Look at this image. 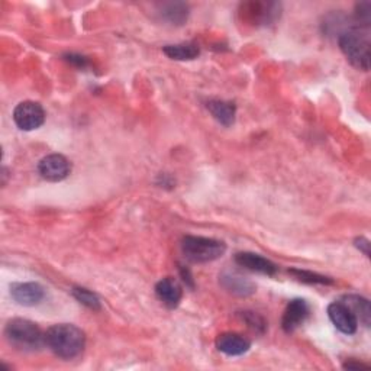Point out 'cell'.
Here are the masks:
<instances>
[{
  "label": "cell",
  "instance_id": "2",
  "mask_svg": "<svg viewBox=\"0 0 371 371\" xmlns=\"http://www.w3.org/2000/svg\"><path fill=\"white\" fill-rule=\"evenodd\" d=\"M5 337L12 347L25 352L38 351L45 345V334H42L38 325L22 317L8 322Z\"/></svg>",
  "mask_w": 371,
  "mask_h": 371
},
{
  "label": "cell",
  "instance_id": "24",
  "mask_svg": "<svg viewBox=\"0 0 371 371\" xmlns=\"http://www.w3.org/2000/svg\"><path fill=\"white\" fill-rule=\"evenodd\" d=\"M180 274H181V277H183V282H184L186 285H189V286L193 289V288H195V282H193V277H192L190 270L183 267V265H180Z\"/></svg>",
  "mask_w": 371,
  "mask_h": 371
},
{
  "label": "cell",
  "instance_id": "15",
  "mask_svg": "<svg viewBox=\"0 0 371 371\" xmlns=\"http://www.w3.org/2000/svg\"><path fill=\"white\" fill-rule=\"evenodd\" d=\"M158 16L174 26H181L189 19L190 9L189 5L183 2H170V4H161L158 5Z\"/></svg>",
  "mask_w": 371,
  "mask_h": 371
},
{
  "label": "cell",
  "instance_id": "19",
  "mask_svg": "<svg viewBox=\"0 0 371 371\" xmlns=\"http://www.w3.org/2000/svg\"><path fill=\"white\" fill-rule=\"evenodd\" d=\"M289 273L296 278V280L306 283V285H322V286H331L335 282L332 280L331 277L322 275L317 273H312V271H305V270H298V268H292L289 270Z\"/></svg>",
  "mask_w": 371,
  "mask_h": 371
},
{
  "label": "cell",
  "instance_id": "20",
  "mask_svg": "<svg viewBox=\"0 0 371 371\" xmlns=\"http://www.w3.org/2000/svg\"><path fill=\"white\" fill-rule=\"evenodd\" d=\"M71 293L76 298V300L80 302L81 305H84L86 308H88L91 310H101L102 309L101 299L98 298L96 293H93V292H90L84 288H73Z\"/></svg>",
  "mask_w": 371,
  "mask_h": 371
},
{
  "label": "cell",
  "instance_id": "17",
  "mask_svg": "<svg viewBox=\"0 0 371 371\" xmlns=\"http://www.w3.org/2000/svg\"><path fill=\"white\" fill-rule=\"evenodd\" d=\"M164 54L177 61H189L199 57L200 50L198 44L195 42H183V44H174V45H166L163 49Z\"/></svg>",
  "mask_w": 371,
  "mask_h": 371
},
{
  "label": "cell",
  "instance_id": "4",
  "mask_svg": "<svg viewBox=\"0 0 371 371\" xmlns=\"http://www.w3.org/2000/svg\"><path fill=\"white\" fill-rule=\"evenodd\" d=\"M181 250L189 261L202 264L219 260L225 254L226 245L219 240L188 235L181 241Z\"/></svg>",
  "mask_w": 371,
  "mask_h": 371
},
{
  "label": "cell",
  "instance_id": "22",
  "mask_svg": "<svg viewBox=\"0 0 371 371\" xmlns=\"http://www.w3.org/2000/svg\"><path fill=\"white\" fill-rule=\"evenodd\" d=\"M243 319H245V322L250 325V327L255 331H260V332H264L265 330V322L261 316H258L257 313H253V312H244L243 313Z\"/></svg>",
  "mask_w": 371,
  "mask_h": 371
},
{
  "label": "cell",
  "instance_id": "13",
  "mask_svg": "<svg viewBox=\"0 0 371 371\" xmlns=\"http://www.w3.org/2000/svg\"><path fill=\"white\" fill-rule=\"evenodd\" d=\"M235 263L250 271H255L264 275H274L278 270L273 261L254 253H238L235 255Z\"/></svg>",
  "mask_w": 371,
  "mask_h": 371
},
{
  "label": "cell",
  "instance_id": "9",
  "mask_svg": "<svg viewBox=\"0 0 371 371\" xmlns=\"http://www.w3.org/2000/svg\"><path fill=\"white\" fill-rule=\"evenodd\" d=\"M219 283L226 292L240 298H248L255 293V285L250 278L234 270L222 271L219 275Z\"/></svg>",
  "mask_w": 371,
  "mask_h": 371
},
{
  "label": "cell",
  "instance_id": "3",
  "mask_svg": "<svg viewBox=\"0 0 371 371\" xmlns=\"http://www.w3.org/2000/svg\"><path fill=\"white\" fill-rule=\"evenodd\" d=\"M340 49L345 59L358 70L370 68V36L361 28H352L342 32L338 38Z\"/></svg>",
  "mask_w": 371,
  "mask_h": 371
},
{
  "label": "cell",
  "instance_id": "21",
  "mask_svg": "<svg viewBox=\"0 0 371 371\" xmlns=\"http://www.w3.org/2000/svg\"><path fill=\"white\" fill-rule=\"evenodd\" d=\"M355 21L358 24V28H368L371 22V4L370 2H361L355 6Z\"/></svg>",
  "mask_w": 371,
  "mask_h": 371
},
{
  "label": "cell",
  "instance_id": "5",
  "mask_svg": "<svg viewBox=\"0 0 371 371\" xmlns=\"http://www.w3.org/2000/svg\"><path fill=\"white\" fill-rule=\"evenodd\" d=\"M14 121L16 126L22 131H34L44 125L45 111L44 108L31 101L21 102L14 111Z\"/></svg>",
  "mask_w": 371,
  "mask_h": 371
},
{
  "label": "cell",
  "instance_id": "12",
  "mask_svg": "<svg viewBox=\"0 0 371 371\" xmlns=\"http://www.w3.org/2000/svg\"><path fill=\"white\" fill-rule=\"evenodd\" d=\"M215 344H216L218 351H220L229 357L243 355L251 348V342L247 338H244L243 335H238V334H232V332L220 334L216 338Z\"/></svg>",
  "mask_w": 371,
  "mask_h": 371
},
{
  "label": "cell",
  "instance_id": "25",
  "mask_svg": "<svg viewBox=\"0 0 371 371\" xmlns=\"http://www.w3.org/2000/svg\"><path fill=\"white\" fill-rule=\"evenodd\" d=\"M66 60H67L68 63H71V64H76V66H77V67H80V68H84V67L87 66V60H86L84 57H81V56L68 54V56L66 57Z\"/></svg>",
  "mask_w": 371,
  "mask_h": 371
},
{
  "label": "cell",
  "instance_id": "18",
  "mask_svg": "<svg viewBox=\"0 0 371 371\" xmlns=\"http://www.w3.org/2000/svg\"><path fill=\"white\" fill-rule=\"evenodd\" d=\"M341 302H344L351 309V312L355 315L358 322H361L364 327H370L371 308H370V302L367 299L357 296V295H347L341 299Z\"/></svg>",
  "mask_w": 371,
  "mask_h": 371
},
{
  "label": "cell",
  "instance_id": "1",
  "mask_svg": "<svg viewBox=\"0 0 371 371\" xmlns=\"http://www.w3.org/2000/svg\"><path fill=\"white\" fill-rule=\"evenodd\" d=\"M45 345L57 357L63 360H73L83 352L86 335L74 325L59 323L45 332Z\"/></svg>",
  "mask_w": 371,
  "mask_h": 371
},
{
  "label": "cell",
  "instance_id": "10",
  "mask_svg": "<svg viewBox=\"0 0 371 371\" xmlns=\"http://www.w3.org/2000/svg\"><path fill=\"white\" fill-rule=\"evenodd\" d=\"M328 316L335 328L345 335H352L357 332L358 320L351 309L341 300L334 302L328 306Z\"/></svg>",
  "mask_w": 371,
  "mask_h": 371
},
{
  "label": "cell",
  "instance_id": "14",
  "mask_svg": "<svg viewBox=\"0 0 371 371\" xmlns=\"http://www.w3.org/2000/svg\"><path fill=\"white\" fill-rule=\"evenodd\" d=\"M156 295L157 298L170 309H174L178 306L183 298V289L181 286L171 277H166L160 280L156 286Z\"/></svg>",
  "mask_w": 371,
  "mask_h": 371
},
{
  "label": "cell",
  "instance_id": "7",
  "mask_svg": "<svg viewBox=\"0 0 371 371\" xmlns=\"http://www.w3.org/2000/svg\"><path fill=\"white\" fill-rule=\"evenodd\" d=\"M241 15L244 21H248L254 25H267L273 22L280 15V5L277 4H261L250 2L241 6Z\"/></svg>",
  "mask_w": 371,
  "mask_h": 371
},
{
  "label": "cell",
  "instance_id": "23",
  "mask_svg": "<svg viewBox=\"0 0 371 371\" xmlns=\"http://www.w3.org/2000/svg\"><path fill=\"white\" fill-rule=\"evenodd\" d=\"M370 365L364 364L361 361H355V360H348L342 364L344 370H367Z\"/></svg>",
  "mask_w": 371,
  "mask_h": 371
},
{
  "label": "cell",
  "instance_id": "8",
  "mask_svg": "<svg viewBox=\"0 0 371 371\" xmlns=\"http://www.w3.org/2000/svg\"><path fill=\"white\" fill-rule=\"evenodd\" d=\"M309 315H310V306L305 299L290 300L282 319L283 331L286 334H293L308 320Z\"/></svg>",
  "mask_w": 371,
  "mask_h": 371
},
{
  "label": "cell",
  "instance_id": "26",
  "mask_svg": "<svg viewBox=\"0 0 371 371\" xmlns=\"http://www.w3.org/2000/svg\"><path fill=\"white\" fill-rule=\"evenodd\" d=\"M355 247L360 250V251H362L364 253V255H367V257H370V241L367 240V238H357L355 240Z\"/></svg>",
  "mask_w": 371,
  "mask_h": 371
},
{
  "label": "cell",
  "instance_id": "11",
  "mask_svg": "<svg viewBox=\"0 0 371 371\" xmlns=\"http://www.w3.org/2000/svg\"><path fill=\"white\" fill-rule=\"evenodd\" d=\"M12 299L21 306H36L45 298V290L38 283H14L11 286Z\"/></svg>",
  "mask_w": 371,
  "mask_h": 371
},
{
  "label": "cell",
  "instance_id": "16",
  "mask_svg": "<svg viewBox=\"0 0 371 371\" xmlns=\"http://www.w3.org/2000/svg\"><path fill=\"white\" fill-rule=\"evenodd\" d=\"M206 108L212 113V116L223 126H230L235 122V115H237L235 103L213 99L206 103Z\"/></svg>",
  "mask_w": 371,
  "mask_h": 371
},
{
  "label": "cell",
  "instance_id": "6",
  "mask_svg": "<svg viewBox=\"0 0 371 371\" xmlns=\"http://www.w3.org/2000/svg\"><path fill=\"white\" fill-rule=\"evenodd\" d=\"M38 173L49 181H61L71 173V163L61 154H50L39 161Z\"/></svg>",
  "mask_w": 371,
  "mask_h": 371
}]
</instances>
